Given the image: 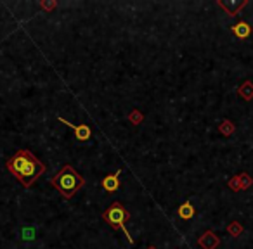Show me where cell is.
<instances>
[{
  "mask_svg": "<svg viewBox=\"0 0 253 249\" xmlns=\"http://www.w3.org/2000/svg\"><path fill=\"white\" fill-rule=\"evenodd\" d=\"M239 94H241L243 97L246 99V101H250V99L253 97V85H252V81H246V83L243 85L241 88H239Z\"/></svg>",
  "mask_w": 253,
  "mask_h": 249,
  "instance_id": "obj_9",
  "label": "cell"
},
{
  "mask_svg": "<svg viewBox=\"0 0 253 249\" xmlns=\"http://www.w3.org/2000/svg\"><path fill=\"white\" fill-rule=\"evenodd\" d=\"M128 119H130V121L134 123V125H139V123H141L142 119H144V116H142V112H139L137 109H134V111H132L130 114H128Z\"/></svg>",
  "mask_w": 253,
  "mask_h": 249,
  "instance_id": "obj_10",
  "label": "cell"
},
{
  "mask_svg": "<svg viewBox=\"0 0 253 249\" xmlns=\"http://www.w3.org/2000/svg\"><path fill=\"white\" fill-rule=\"evenodd\" d=\"M50 185H52L64 199H71V197L85 185V180L71 165H64L63 168L50 178Z\"/></svg>",
  "mask_w": 253,
  "mask_h": 249,
  "instance_id": "obj_2",
  "label": "cell"
},
{
  "mask_svg": "<svg viewBox=\"0 0 253 249\" xmlns=\"http://www.w3.org/2000/svg\"><path fill=\"white\" fill-rule=\"evenodd\" d=\"M231 30H232V33L238 36V38H248L250 33H252V26H250L248 23H245V21H239L238 25H234Z\"/></svg>",
  "mask_w": 253,
  "mask_h": 249,
  "instance_id": "obj_7",
  "label": "cell"
},
{
  "mask_svg": "<svg viewBox=\"0 0 253 249\" xmlns=\"http://www.w3.org/2000/svg\"><path fill=\"white\" fill-rule=\"evenodd\" d=\"M42 5H43L45 9H52V7H54V4H42Z\"/></svg>",
  "mask_w": 253,
  "mask_h": 249,
  "instance_id": "obj_12",
  "label": "cell"
},
{
  "mask_svg": "<svg viewBox=\"0 0 253 249\" xmlns=\"http://www.w3.org/2000/svg\"><path fill=\"white\" fill-rule=\"evenodd\" d=\"M59 121L63 123V125H66L70 130H73L75 139H77L78 142H87L92 139V128L88 127V125H73V123H70L68 119L61 118V116H59Z\"/></svg>",
  "mask_w": 253,
  "mask_h": 249,
  "instance_id": "obj_4",
  "label": "cell"
},
{
  "mask_svg": "<svg viewBox=\"0 0 253 249\" xmlns=\"http://www.w3.org/2000/svg\"><path fill=\"white\" fill-rule=\"evenodd\" d=\"M194 206L191 204V201H186L184 204H180L179 206V210H177V214H179L182 220H191V218L194 216Z\"/></svg>",
  "mask_w": 253,
  "mask_h": 249,
  "instance_id": "obj_8",
  "label": "cell"
},
{
  "mask_svg": "<svg viewBox=\"0 0 253 249\" xmlns=\"http://www.w3.org/2000/svg\"><path fill=\"white\" fill-rule=\"evenodd\" d=\"M23 239H25V241H33V239H35V228L33 227L23 228Z\"/></svg>",
  "mask_w": 253,
  "mask_h": 249,
  "instance_id": "obj_11",
  "label": "cell"
},
{
  "mask_svg": "<svg viewBox=\"0 0 253 249\" xmlns=\"http://www.w3.org/2000/svg\"><path fill=\"white\" fill-rule=\"evenodd\" d=\"M120 175H122V170H116L115 173H109L101 180V187L104 189V192H116L120 189Z\"/></svg>",
  "mask_w": 253,
  "mask_h": 249,
  "instance_id": "obj_5",
  "label": "cell"
},
{
  "mask_svg": "<svg viewBox=\"0 0 253 249\" xmlns=\"http://www.w3.org/2000/svg\"><path fill=\"white\" fill-rule=\"evenodd\" d=\"M9 173L19 180L23 187H32L40 175L45 173V165L37 159V156L28 149H19L7 163Z\"/></svg>",
  "mask_w": 253,
  "mask_h": 249,
  "instance_id": "obj_1",
  "label": "cell"
},
{
  "mask_svg": "<svg viewBox=\"0 0 253 249\" xmlns=\"http://www.w3.org/2000/svg\"><path fill=\"white\" fill-rule=\"evenodd\" d=\"M128 218H130V213L123 208L122 203H113L111 206H108L104 210V213H102V220L106 221V223L109 225L111 228H116V230H122L123 234H125V237L128 239V242L130 244H134V239H132V235L128 234V230H126L125 223L128 221Z\"/></svg>",
  "mask_w": 253,
  "mask_h": 249,
  "instance_id": "obj_3",
  "label": "cell"
},
{
  "mask_svg": "<svg viewBox=\"0 0 253 249\" xmlns=\"http://www.w3.org/2000/svg\"><path fill=\"white\" fill-rule=\"evenodd\" d=\"M198 242H200V246H201L203 249H215V248L218 246V242H220V241H218V239L215 237L213 232H207V234L201 235L200 241H198Z\"/></svg>",
  "mask_w": 253,
  "mask_h": 249,
  "instance_id": "obj_6",
  "label": "cell"
},
{
  "mask_svg": "<svg viewBox=\"0 0 253 249\" xmlns=\"http://www.w3.org/2000/svg\"><path fill=\"white\" fill-rule=\"evenodd\" d=\"M148 249H156V248H155V246H149V248H148Z\"/></svg>",
  "mask_w": 253,
  "mask_h": 249,
  "instance_id": "obj_13",
  "label": "cell"
}]
</instances>
